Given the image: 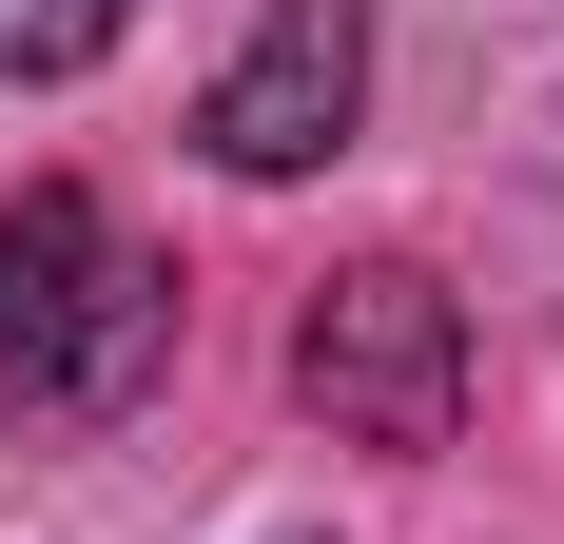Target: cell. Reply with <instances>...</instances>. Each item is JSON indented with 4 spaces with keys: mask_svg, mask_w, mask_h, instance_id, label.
Here are the masks:
<instances>
[{
    "mask_svg": "<svg viewBox=\"0 0 564 544\" xmlns=\"http://www.w3.org/2000/svg\"><path fill=\"white\" fill-rule=\"evenodd\" d=\"M156 370H175V272L78 175H20L0 195V409L20 428H117Z\"/></svg>",
    "mask_w": 564,
    "mask_h": 544,
    "instance_id": "6da1fadb",
    "label": "cell"
},
{
    "mask_svg": "<svg viewBox=\"0 0 564 544\" xmlns=\"http://www.w3.org/2000/svg\"><path fill=\"white\" fill-rule=\"evenodd\" d=\"M292 389H312V428L332 447H390V467H429V447L467 428V312L429 253H350L312 312H292Z\"/></svg>",
    "mask_w": 564,
    "mask_h": 544,
    "instance_id": "7a4b0ae2",
    "label": "cell"
},
{
    "mask_svg": "<svg viewBox=\"0 0 564 544\" xmlns=\"http://www.w3.org/2000/svg\"><path fill=\"white\" fill-rule=\"evenodd\" d=\"M137 0H0V78H98Z\"/></svg>",
    "mask_w": 564,
    "mask_h": 544,
    "instance_id": "277c9868",
    "label": "cell"
},
{
    "mask_svg": "<svg viewBox=\"0 0 564 544\" xmlns=\"http://www.w3.org/2000/svg\"><path fill=\"white\" fill-rule=\"evenodd\" d=\"M350 117H370V0H273L253 58L195 98V156L215 175H312Z\"/></svg>",
    "mask_w": 564,
    "mask_h": 544,
    "instance_id": "3957f363",
    "label": "cell"
}]
</instances>
